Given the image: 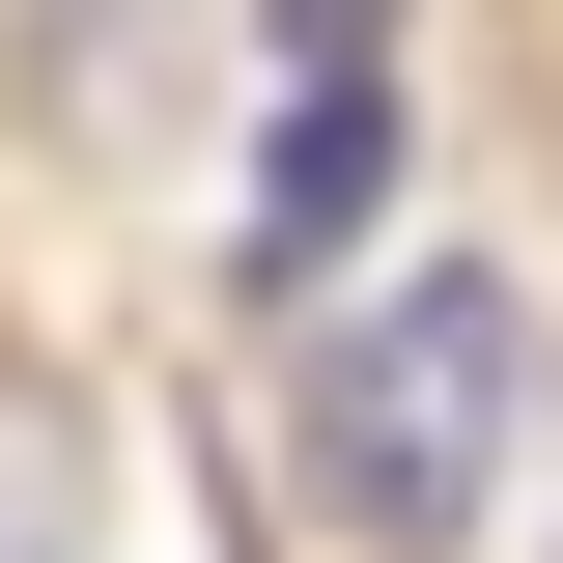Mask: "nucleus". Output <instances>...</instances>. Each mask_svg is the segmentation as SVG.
<instances>
[{
    "label": "nucleus",
    "instance_id": "f257e3e1",
    "mask_svg": "<svg viewBox=\"0 0 563 563\" xmlns=\"http://www.w3.org/2000/svg\"><path fill=\"white\" fill-rule=\"evenodd\" d=\"M507 366H536L507 282H395V310H339V339L282 366V479H310V536L451 563V536H479V479H507Z\"/></svg>",
    "mask_w": 563,
    "mask_h": 563
},
{
    "label": "nucleus",
    "instance_id": "f03ea898",
    "mask_svg": "<svg viewBox=\"0 0 563 563\" xmlns=\"http://www.w3.org/2000/svg\"><path fill=\"white\" fill-rule=\"evenodd\" d=\"M366 169H395V85L366 57H282V169H254V282H310L366 225Z\"/></svg>",
    "mask_w": 563,
    "mask_h": 563
}]
</instances>
